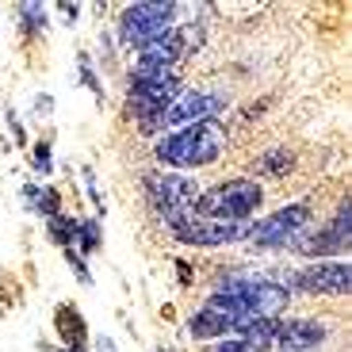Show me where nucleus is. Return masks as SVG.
I'll use <instances>...</instances> for the list:
<instances>
[{"mask_svg": "<svg viewBox=\"0 0 352 352\" xmlns=\"http://www.w3.org/2000/svg\"><path fill=\"white\" fill-rule=\"evenodd\" d=\"M54 8H62L65 23H77V19H80V4H69V0H62V4H54Z\"/></svg>", "mask_w": 352, "mask_h": 352, "instance_id": "nucleus-26", "label": "nucleus"}, {"mask_svg": "<svg viewBox=\"0 0 352 352\" xmlns=\"http://www.w3.org/2000/svg\"><path fill=\"white\" fill-rule=\"evenodd\" d=\"M8 126H12V138H16L19 146H23L27 134H23V126H19V115H16V111H8Z\"/></svg>", "mask_w": 352, "mask_h": 352, "instance_id": "nucleus-28", "label": "nucleus"}, {"mask_svg": "<svg viewBox=\"0 0 352 352\" xmlns=\"http://www.w3.org/2000/svg\"><path fill=\"white\" fill-rule=\"evenodd\" d=\"M264 203V188L249 176H230L214 188H199L195 219H222V222H249Z\"/></svg>", "mask_w": 352, "mask_h": 352, "instance_id": "nucleus-2", "label": "nucleus"}, {"mask_svg": "<svg viewBox=\"0 0 352 352\" xmlns=\"http://www.w3.org/2000/svg\"><path fill=\"white\" fill-rule=\"evenodd\" d=\"M142 188H146V203L153 207V214L161 219V226L173 230L180 222L192 219L195 211V199H199V184L184 173H146L142 176Z\"/></svg>", "mask_w": 352, "mask_h": 352, "instance_id": "nucleus-3", "label": "nucleus"}, {"mask_svg": "<svg viewBox=\"0 0 352 352\" xmlns=\"http://www.w3.org/2000/svg\"><path fill=\"white\" fill-rule=\"evenodd\" d=\"M46 238H50L54 245H62V249H73L77 219H69V214H54V219H46Z\"/></svg>", "mask_w": 352, "mask_h": 352, "instance_id": "nucleus-19", "label": "nucleus"}, {"mask_svg": "<svg viewBox=\"0 0 352 352\" xmlns=\"http://www.w3.org/2000/svg\"><path fill=\"white\" fill-rule=\"evenodd\" d=\"M287 291H302V295H349L352 291V268L349 261H314L299 272L283 276Z\"/></svg>", "mask_w": 352, "mask_h": 352, "instance_id": "nucleus-8", "label": "nucleus"}, {"mask_svg": "<svg viewBox=\"0 0 352 352\" xmlns=\"http://www.w3.org/2000/svg\"><path fill=\"white\" fill-rule=\"evenodd\" d=\"M249 168H253V176L249 180H280V176H287L291 168H295V153L287 150V146H272V150L256 153L253 161H249Z\"/></svg>", "mask_w": 352, "mask_h": 352, "instance_id": "nucleus-13", "label": "nucleus"}, {"mask_svg": "<svg viewBox=\"0 0 352 352\" xmlns=\"http://www.w3.org/2000/svg\"><path fill=\"white\" fill-rule=\"evenodd\" d=\"M65 264H69L73 272H77V280L85 283V287H92V272H88L85 256H77V253H73V249H65Z\"/></svg>", "mask_w": 352, "mask_h": 352, "instance_id": "nucleus-23", "label": "nucleus"}, {"mask_svg": "<svg viewBox=\"0 0 352 352\" xmlns=\"http://www.w3.org/2000/svg\"><path fill=\"white\" fill-rule=\"evenodd\" d=\"M180 245L188 249H222V245H238V241H249L253 234V222H222V219H188L180 226L168 230Z\"/></svg>", "mask_w": 352, "mask_h": 352, "instance_id": "nucleus-7", "label": "nucleus"}, {"mask_svg": "<svg viewBox=\"0 0 352 352\" xmlns=\"http://www.w3.org/2000/svg\"><path fill=\"white\" fill-rule=\"evenodd\" d=\"M100 222L96 219H77V238H73V253L77 256H92L100 249Z\"/></svg>", "mask_w": 352, "mask_h": 352, "instance_id": "nucleus-18", "label": "nucleus"}, {"mask_svg": "<svg viewBox=\"0 0 352 352\" xmlns=\"http://www.w3.org/2000/svg\"><path fill=\"white\" fill-rule=\"evenodd\" d=\"M62 352H69V349H62Z\"/></svg>", "mask_w": 352, "mask_h": 352, "instance_id": "nucleus-30", "label": "nucleus"}, {"mask_svg": "<svg viewBox=\"0 0 352 352\" xmlns=\"http://www.w3.org/2000/svg\"><path fill=\"white\" fill-rule=\"evenodd\" d=\"M19 192H23L27 211H35L43 222L54 219V214H62V192H58L54 184H23Z\"/></svg>", "mask_w": 352, "mask_h": 352, "instance_id": "nucleus-16", "label": "nucleus"}, {"mask_svg": "<svg viewBox=\"0 0 352 352\" xmlns=\"http://www.w3.org/2000/svg\"><path fill=\"white\" fill-rule=\"evenodd\" d=\"M54 329H58L62 344H69V352H85L88 326H85V318H80V310L73 307V302H62V307H58V314H54Z\"/></svg>", "mask_w": 352, "mask_h": 352, "instance_id": "nucleus-14", "label": "nucleus"}, {"mask_svg": "<svg viewBox=\"0 0 352 352\" xmlns=\"http://www.w3.org/2000/svg\"><path fill=\"white\" fill-rule=\"evenodd\" d=\"M80 176H85V188H88V199H92V207H96V211L104 214L107 207H104V195L96 192V173H92V168L85 165V168H80Z\"/></svg>", "mask_w": 352, "mask_h": 352, "instance_id": "nucleus-24", "label": "nucleus"}, {"mask_svg": "<svg viewBox=\"0 0 352 352\" xmlns=\"http://www.w3.org/2000/svg\"><path fill=\"white\" fill-rule=\"evenodd\" d=\"M226 153V126L219 119H203L192 126H176L153 142V161L161 168H207Z\"/></svg>", "mask_w": 352, "mask_h": 352, "instance_id": "nucleus-1", "label": "nucleus"}, {"mask_svg": "<svg viewBox=\"0 0 352 352\" xmlns=\"http://www.w3.org/2000/svg\"><path fill=\"white\" fill-rule=\"evenodd\" d=\"M31 168H35L38 176H50L54 173V146H50V138H43V142L31 146Z\"/></svg>", "mask_w": 352, "mask_h": 352, "instance_id": "nucleus-22", "label": "nucleus"}, {"mask_svg": "<svg viewBox=\"0 0 352 352\" xmlns=\"http://www.w3.org/2000/svg\"><path fill=\"white\" fill-rule=\"evenodd\" d=\"M35 100H38V104H35V115H38V119L54 111V96H46V92H43V96H35Z\"/></svg>", "mask_w": 352, "mask_h": 352, "instance_id": "nucleus-29", "label": "nucleus"}, {"mask_svg": "<svg viewBox=\"0 0 352 352\" xmlns=\"http://www.w3.org/2000/svg\"><path fill=\"white\" fill-rule=\"evenodd\" d=\"M333 329L322 318H283L280 337H276V352H318L329 344Z\"/></svg>", "mask_w": 352, "mask_h": 352, "instance_id": "nucleus-10", "label": "nucleus"}, {"mask_svg": "<svg viewBox=\"0 0 352 352\" xmlns=\"http://www.w3.org/2000/svg\"><path fill=\"white\" fill-rule=\"evenodd\" d=\"M280 322H283V318H253V322H245L234 337H241V341L249 344V352H276Z\"/></svg>", "mask_w": 352, "mask_h": 352, "instance_id": "nucleus-15", "label": "nucleus"}, {"mask_svg": "<svg viewBox=\"0 0 352 352\" xmlns=\"http://www.w3.org/2000/svg\"><path fill=\"white\" fill-rule=\"evenodd\" d=\"M291 253H295V256H307V261H318V256H322V261H329V256H337V253H349V241L337 238L329 226H322V230L310 226L307 234H299V238H295Z\"/></svg>", "mask_w": 352, "mask_h": 352, "instance_id": "nucleus-11", "label": "nucleus"}, {"mask_svg": "<svg viewBox=\"0 0 352 352\" xmlns=\"http://www.w3.org/2000/svg\"><path fill=\"white\" fill-rule=\"evenodd\" d=\"M207 352H249V344L241 341V337H222V341L211 344Z\"/></svg>", "mask_w": 352, "mask_h": 352, "instance_id": "nucleus-25", "label": "nucleus"}, {"mask_svg": "<svg viewBox=\"0 0 352 352\" xmlns=\"http://www.w3.org/2000/svg\"><path fill=\"white\" fill-rule=\"evenodd\" d=\"M176 280H180V287H192V264L188 261H176Z\"/></svg>", "mask_w": 352, "mask_h": 352, "instance_id": "nucleus-27", "label": "nucleus"}, {"mask_svg": "<svg viewBox=\"0 0 352 352\" xmlns=\"http://www.w3.org/2000/svg\"><path fill=\"white\" fill-rule=\"evenodd\" d=\"M16 16H19V31L27 38H43L46 35V8L43 4H16Z\"/></svg>", "mask_w": 352, "mask_h": 352, "instance_id": "nucleus-17", "label": "nucleus"}, {"mask_svg": "<svg viewBox=\"0 0 352 352\" xmlns=\"http://www.w3.org/2000/svg\"><path fill=\"white\" fill-rule=\"evenodd\" d=\"M176 16H180V4L173 0H134L119 12V23H115V35H119V46L138 54L146 43H153L157 35L173 31Z\"/></svg>", "mask_w": 352, "mask_h": 352, "instance_id": "nucleus-4", "label": "nucleus"}, {"mask_svg": "<svg viewBox=\"0 0 352 352\" xmlns=\"http://www.w3.org/2000/svg\"><path fill=\"white\" fill-rule=\"evenodd\" d=\"M188 333H192V341H222V337H234V318L211 307H199L188 318Z\"/></svg>", "mask_w": 352, "mask_h": 352, "instance_id": "nucleus-12", "label": "nucleus"}, {"mask_svg": "<svg viewBox=\"0 0 352 352\" xmlns=\"http://www.w3.org/2000/svg\"><path fill=\"white\" fill-rule=\"evenodd\" d=\"M180 92H184L180 73H168V77H157V80H126V111H131L138 123L161 119V115L176 104Z\"/></svg>", "mask_w": 352, "mask_h": 352, "instance_id": "nucleus-6", "label": "nucleus"}, {"mask_svg": "<svg viewBox=\"0 0 352 352\" xmlns=\"http://www.w3.org/2000/svg\"><path fill=\"white\" fill-rule=\"evenodd\" d=\"M77 65H80V69H77V77H80V85H85V88H88V92H92V96H96V100H100V104H104V80H100V73H96V65H92V58H88V54H85V50H80V54H77Z\"/></svg>", "mask_w": 352, "mask_h": 352, "instance_id": "nucleus-20", "label": "nucleus"}, {"mask_svg": "<svg viewBox=\"0 0 352 352\" xmlns=\"http://www.w3.org/2000/svg\"><path fill=\"white\" fill-rule=\"evenodd\" d=\"M230 107V96L219 92V88H184L176 104L165 111V126H192L203 123V119H219V111Z\"/></svg>", "mask_w": 352, "mask_h": 352, "instance_id": "nucleus-9", "label": "nucleus"}, {"mask_svg": "<svg viewBox=\"0 0 352 352\" xmlns=\"http://www.w3.org/2000/svg\"><path fill=\"white\" fill-rule=\"evenodd\" d=\"M326 226L333 230L337 238H344V241L352 238V203H349V195H344V199L337 203V211H333V219H329Z\"/></svg>", "mask_w": 352, "mask_h": 352, "instance_id": "nucleus-21", "label": "nucleus"}, {"mask_svg": "<svg viewBox=\"0 0 352 352\" xmlns=\"http://www.w3.org/2000/svg\"><path fill=\"white\" fill-rule=\"evenodd\" d=\"M310 226H314V207H310V203H287V207L272 211L268 219L253 222L249 245H253L256 253H283V249L291 253L295 238L307 234Z\"/></svg>", "mask_w": 352, "mask_h": 352, "instance_id": "nucleus-5", "label": "nucleus"}]
</instances>
